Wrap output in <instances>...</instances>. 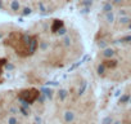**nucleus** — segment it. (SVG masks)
Instances as JSON below:
<instances>
[{
    "instance_id": "nucleus-1",
    "label": "nucleus",
    "mask_w": 131,
    "mask_h": 124,
    "mask_svg": "<svg viewBox=\"0 0 131 124\" xmlns=\"http://www.w3.org/2000/svg\"><path fill=\"white\" fill-rule=\"evenodd\" d=\"M39 91H36V89H34V88H31V89H25V91H22L21 93H19V100L22 101L23 104H32L34 101H36L37 100V97H39Z\"/></svg>"
},
{
    "instance_id": "nucleus-2",
    "label": "nucleus",
    "mask_w": 131,
    "mask_h": 124,
    "mask_svg": "<svg viewBox=\"0 0 131 124\" xmlns=\"http://www.w3.org/2000/svg\"><path fill=\"white\" fill-rule=\"evenodd\" d=\"M39 48V39L36 35L31 36V40H30V45H28V56H32L35 54V52L37 51Z\"/></svg>"
},
{
    "instance_id": "nucleus-3",
    "label": "nucleus",
    "mask_w": 131,
    "mask_h": 124,
    "mask_svg": "<svg viewBox=\"0 0 131 124\" xmlns=\"http://www.w3.org/2000/svg\"><path fill=\"white\" fill-rule=\"evenodd\" d=\"M64 26V22L62 21V19H54L53 21V23H51V32H57L60 27H63Z\"/></svg>"
},
{
    "instance_id": "nucleus-4",
    "label": "nucleus",
    "mask_w": 131,
    "mask_h": 124,
    "mask_svg": "<svg viewBox=\"0 0 131 124\" xmlns=\"http://www.w3.org/2000/svg\"><path fill=\"white\" fill-rule=\"evenodd\" d=\"M114 54H116V52H114L112 48H105V49H103V52H102V56H103L104 58H107V60L113 58Z\"/></svg>"
},
{
    "instance_id": "nucleus-5",
    "label": "nucleus",
    "mask_w": 131,
    "mask_h": 124,
    "mask_svg": "<svg viewBox=\"0 0 131 124\" xmlns=\"http://www.w3.org/2000/svg\"><path fill=\"white\" fill-rule=\"evenodd\" d=\"M112 10H113V4L112 3H104L103 13H108V12H112Z\"/></svg>"
},
{
    "instance_id": "nucleus-6",
    "label": "nucleus",
    "mask_w": 131,
    "mask_h": 124,
    "mask_svg": "<svg viewBox=\"0 0 131 124\" xmlns=\"http://www.w3.org/2000/svg\"><path fill=\"white\" fill-rule=\"evenodd\" d=\"M104 65L107 66V67H116L117 66V61L116 60H112V58H109V60H107V61H104Z\"/></svg>"
},
{
    "instance_id": "nucleus-7",
    "label": "nucleus",
    "mask_w": 131,
    "mask_h": 124,
    "mask_svg": "<svg viewBox=\"0 0 131 124\" xmlns=\"http://www.w3.org/2000/svg\"><path fill=\"white\" fill-rule=\"evenodd\" d=\"M10 8H12V10H14V12L19 10L21 5H19V2H18V0H12V3H10Z\"/></svg>"
},
{
    "instance_id": "nucleus-8",
    "label": "nucleus",
    "mask_w": 131,
    "mask_h": 124,
    "mask_svg": "<svg viewBox=\"0 0 131 124\" xmlns=\"http://www.w3.org/2000/svg\"><path fill=\"white\" fill-rule=\"evenodd\" d=\"M130 22H131V18L127 17V16H121L119 17V23L121 25H128Z\"/></svg>"
},
{
    "instance_id": "nucleus-9",
    "label": "nucleus",
    "mask_w": 131,
    "mask_h": 124,
    "mask_svg": "<svg viewBox=\"0 0 131 124\" xmlns=\"http://www.w3.org/2000/svg\"><path fill=\"white\" fill-rule=\"evenodd\" d=\"M104 16H105V19H107V22H109V23H112V22L114 21V14H113V12L104 13Z\"/></svg>"
},
{
    "instance_id": "nucleus-10",
    "label": "nucleus",
    "mask_w": 131,
    "mask_h": 124,
    "mask_svg": "<svg viewBox=\"0 0 131 124\" xmlns=\"http://www.w3.org/2000/svg\"><path fill=\"white\" fill-rule=\"evenodd\" d=\"M105 69H107V66L104 65V62L103 63H100L99 66H98V74H104V71H105Z\"/></svg>"
},
{
    "instance_id": "nucleus-11",
    "label": "nucleus",
    "mask_w": 131,
    "mask_h": 124,
    "mask_svg": "<svg viewBox=\"0 0 131 124\" xmlns=\"http://www.w3.org/2000/svg\"><path fill=\"white\" fill-rule=\"evenodd\" d=\"M57 34H58L59 36H63V35H66V34H67V29L63 26V27H60V29L57 31Z\"/></svg>"
},
{
    "instance_id": "nucleus-12",
    "label": "nucleus",
    "mask_w": 131,
    "mask_h": 124,
    "mask_svg": "<svg viewBox=\"0 0 131 124\" xmlns=\"http://www.w3.org/2000/svg\"><path fill=\"white\" fill-rule=\"evenodd\" d=\"M91 4H93V0H82L81 2L82 7H91Z\"/></svg>"
},
{
    "instance_id": "nucleus-13",
    "label": "nucleus",
    "mask_w": 131,
    "mask_h": 124,
    "mask_svg": "<svg viewBox=\"0 0 131 124\" xmlns=\"http://www.w3.org/2000/svg\"><path fill=\"white\" fill-rule=\"evenodd\" d=\"M66 121H71L72 119H73V114L72 112H66Z\"/></svg>"
},
{
    "instance_id": "nucleus-14",
    "label": "nucleus",
    "mask_w": 131,
    "mask_h": 124,
    "mask_svg": "<svg viewBox=\"0 0 131 124\" xmlns=\"http://www.w3.org/2000/svg\"><path fill=\"white\" fill-rule=\"evenodd\" d=\"M119 41H122V43H131V35H127V36L122 38Z\"/></svg>"
},
{
    "instance_id": "nucleus-15",
    "label": "nucleus",
    "mask_w": 131,
    "mask_h": 124,
    "mask_svg": "<svg viewBox=\"0 0 131 124\" xmlns=\"http://www.w3.org/2000/svg\"><path fill=\"white\" fill-rule=\"evenodd\" d=\"M22 14H23V16H28V14H31V8H25V9H23V12H22Z\"/></svg>"
},
{
    "instance_id": "nucleus-16",
    "label": "nucleus",
    "mask_w": 131,
    "mask_h": 124,
    "mask_svg": "<svg viewBox=\"0 0 131 124\" xmlns=\"http://www.w3.org/2000/svg\"><path fill=\"white\" fill-rule=\"evenodd\" d=\"M63 41H64V45H66V47H68L70 44H71V39H70V36H66Z\"/></svg>"
},
{
    "instance_id": "nucleus-17",
    "label": "nucleus",
    "mask_w": 131,
    "mask_h": 124,
    "mask_svg": "<svg viewBox=\"0 0 131 124\" xmlns=\"http://www.w3.org/2000/svg\"><path fill=\"white\" fill-rule=\"evenodd\" d=\"M48 45H49L48 43H41V45L39 44V47H40V49H41V51H45V49L48 48Z\"/></svg>"
},
{
    "instance_id": "nucleus-18",
    "label": "nucleus",
    "mask_w": 131,
    "mask_h": 124,
    "mask_svg": "<svg viewBox=\"0 0 131 124\" xmlns=\"http://www.w3.org/2000/svg\"><path fill=\"white\" fill-rule=\"evenodd\" d=\"M98 45H99V48H102V49H105V48H107V43H105V41H102V43L99 41V44H98Z\"/></svg>"
},
{
    "instance_id": "nucleus-19",
    "label": "nucleus",
    "mask_w": 131,
    "mask_h": 124,
    "mask_svg": "<svg viewBox=\"0 0 131 124\" xmlns=\"http://www.w3.org/2000/svg\"><path fill=\"white\" fill-rule=\"evenodd\" d=\"M90 12V7H85L82 10H81V13H84V14H86V13H89Z\"/></svg>"
},
{
    "instance_id": "nucleus-20",
    "label": "nucleus",
    "mask_w": 131,
    "mask_h": 124,
    "mask_svg": "<svg viewBox=\"0 0 131 124\" xmlns=\"http://www.w3.org/2000/svg\"><path fill=\"white\" fill-rule=\"evenodd\" d=\"M39 8H40V10H41V12H45V5H44L42 3H39Z\"/></svg>"
},
{
    "instance_id": "nucleus-21",
    "label": "nucleus",
    "mask_w": 131,
    "mask_h": 124,
    "mask_svg": "<svg viewBox=\"0 0 131 124\" xmlns=\"http://www.w3.org/2000/svg\"><path fill=\"white\" fill-rule=\"evenodd\" d=\"M126 14H127V12H126L125 9H121V10H119V17H121V16H126Z\"/></svg>"
},
{
    "instance_id": "nucleus-22",
    "label": "nucleus",
    "mask_w": 131,
    "mask_h": 124,
    "mask_svg": "<svg viewBox=\"0 0 131 124\" xmlns=\"http://www.w3.org/2000/svg\"><path fill=\"white\" fill-rule=\"evenodd\" d=\"M119 3H122V0H114V4H119Z\"/></svg>"
},
{
    "instance_id": "nucleus-23",
    "label": "nucleus",
    "mask_w": 131,
    "mask_h": 124,
    "mask_svg": "<svg viewBox=\"0 0 131 124\" xmlns=\"http://www.w3.org/2000/svg\"><path fill=\"white\" fill-rule=\"evenodd\" d=\"M128 29L131 30V22H130V23H128Z\"/></svg>"
},
{
    "instance_id": "nucleus-24",
    "label": "nucleus",
    "mask_w": 131,
    "mask_h": 124,
    "mask_svg": "<svg viewBox=\"0 0 131 124\" xmlns=\"http://www.w3.org/2000/svg\"><path fill=\"white\" fill-rule=\"evenodd\" d=\"M0 38H2V34H0Z\"/></svg>"
}]
</instances>
